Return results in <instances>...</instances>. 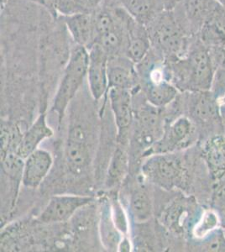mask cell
Wrapping results in <instances>:
<instances>
[{
    "mask_svg": "<svg viewBox=\"0 0 225 252\" xmlns=\"http://www.w3.org/2000/svg\"><path fill=\"white\" fill-rule=\"evenodd\" d=\"M166 64L171 82L180 92L206 91L211 89L215 69L208 47L197 34L192 39L188 53L183 58Z\"/></svg>",
    "mask_w": 225,
    "mask_h": 252,
    "instance_id": "6da1fadb",
    "label": "cell"
},
{
    "mask_svg": "<svg viewBox=\"0 0 225 252\" xmlns=\"http://www.w3.org/2000/svg\"><path fill=\"white\" fill-rule=\"evenodd\" d=\"M146 27L151 47L166 63L178 60L188 53L193 36L183 31L173 11L164 10L160 13Z\"/></svg>",
    "mask_w": 225,
    "mask_h": 252,
    "instance_id": "7a4b0ae2",
    "label": "cell"
},
{
    "mask_svg": "<svg viewBox=\"0 0 225 252\" xmlns=\"http://www.w3.org/2000/svg\"><path fill=\"white\" fill-rule=\"evenodd\" d=\"M143 177L166 191L186 189L188 184V167L178 152L148 156L141 166Z\"/></svg>",
    "mask_w": 225,
    "mask_h": 252,
    "instance_id": "3957f363",
    "label": "cell"
},
{
    "mask_svg": "<svg viewBox=\"0 0 225 252\" xmlns=\"http://www.w3.org/2000/svg\"><path fill=\"white\" fill-rule=\"evenodd\" d=\"M88 66V49L73 43L52 103V110L58 116L59 124L63 121L69 103L83 86L87 78Z\"/></svg>",
    "mask_w": 225,
    "mask_h": 252,
    "instance_id": "277c9868",
    "label": "cell"
},
{
    "mask_svg": "<svg viewBox=\"0 0 225 252\" xmlns=\"http://www.w3.org/2000/svg\"><path fill=\"white\" fill-rule=\"evenodd\" d=\"M188 117L197 126L200 139L224 133L220 102L210 90L183 93Z\"/></svg>",
    "mask_w": 225,
    "mask_h": 252,
    "instance_id": "5b68a950",
    "label": "cell"
},
{
    "mask_svg": "<svg viewBox=\"0 0 225 252\" xmlns=\"http://www.w3.org/2000/svg\"><path fill=\"white\" fill-rule=\"evenodd\" d=\"M200 139L197 126L188 115H180L165 126L161 137L146 151V156L188 149Z\"/></svg>",
    "mask_w": 225,
    "mask_h": 252,
    "instance_id": "8992f818",
    "label": "cell"
},
{
    "mask_svg": "<svg viewBox=\"0 0 225 252\" xmlns=\"http://www.w3.org/2000/svg\"><path fill=\"white\" fill-rule=\"evenodd\" d=\"M203 207L198 204L197 198L193 195L178 197L171 200L164 209L161 221L171 232L188 233L190 235Z\"/></svg>",
    "mask_w": 225,
    "mask_h": 252,
    "instance_id": "52a82bcc",
    "label": "cell"
},
{
    "mask_svg": "<svg viewBox=\"0 0 225 252\" xmlns=\"http://www.w3.org/2000/svg\"><path fill=\"white\" fill-rule=\"evenodd\" d=\"M217 3V0H183L174 9V15L183 31L194 36L210 17Z\"/></svg>",
    "mask_w": 225,
    "mask_h": 252,
    "instance_id": "ba28073f",
    "label": "cell"
},
{
    "mask_svg": "<svg viewBox=\"0 0 225 252\" xmlns=\"http://www.w3.org/2000/svg\"><path fill=\"white\" fill-rule=\"evenodd\" d=\"M94 198L83 195H56L51 198L48 204L39 216L43 223H63L69 220L80 209L91 204Z\"/></svg>",
    "mask_w": 225,
    "mask_h": 252,
    "instance_id": "9c48e42d",
    "label": "cell"
},
{
    "mask_svg": "<svg viewBox=\"0 0 225 252\" xmlns=\"http://www.w3.org/2000/svg\"><path fill=\"white\" fill-rule=\"evenodd\" d=\"M89 51V66L87 79L94 100L98 101L107 94L108 89V56L97 44Z\"/></svg>",
    "mask_w": 225,
    "mask_h": 252,
    "instance_id": "30bf717a",
    "label": "cell"
},
{
    "mask_svg": "<svg viewBox=\"0 0 225 252\" xmlns=\"http://www.w3.org/2000/svg\"><path fill=\"white\" fill-rule=\"evenodd\" d=\"M199 157L213 184L225 178V135H211L201 141Z\"/></svg>",
    "mask_w": 225,
    "mask_h": 252,
    "instance_id": "8fae6325",
    "label": "cell"
},
{
    "mask_svg": "<svg viewBox=\"0 0 225 252\" xmlns=\"http://www.w3.org/2000/svg\"><path fill=\"white\" fill-rule=\"evenodd\" d=\"M65 160L67 167L74 174H81L89 167L90 152L85 133L80 126H75L69 130L65 146Z\"/></svg>",
    "mask_w": 225,
    "mask_h": 252,
    "instance_id": "7c38bea8",
    "label": "cell"
},
{
    "mask_svg": "<svg viewBox=\"0 0 225 252\" xmlns=\"http://www.w3.org/2000/svg\"><path fill=\"white\" fill-rule=\"evenodd\" d=\"M124 21L127 32L126 56L135 64L140 63L151 51V43L146 26L139 23L125 9Z\"/></svg>",
    "mask_w": 225,
    "mask_h": 252,
    "instance_id": "4fadbf2b",
    "label": "cell"
},
{
    "mask_svg": "<svg viewBox=\"0 0 225 252\" xmlns=\"http://www.w3.org/2000/svg\"><path fill=\"white\" fill-rule=\"evenodd\" d=\"M108 89L119 88L132 91L140 83L136 64L126 56L108 58Z\"/></svg>",
    "mask_w": 225,
    "mask_h": 252,
    "instance_id": "5bb4252c",
    "label": "cell"
},
{
    "mask_svg": "<svg viewBox=\"0 0 225 252\" xmlns=\"http://www.w3.org/2000/svg\"><path fill=\"white\" fill-rule=\"evenodd\" d=\"M107 94L117 126L118 138L123 141L133 121L131 90L111 88Z\"/></svg>",
    "mask_w": 225,
    "mask_h": 252,
    "instance_id": "9a60e30c",
    "label": "cell"
},
{
    "mask_svg": "<svg viewBox=\"0 0 225 252\" xmlns=\"http://www.w3.org/2000/svg\"><path fill=\"white\" fill-rule=\"evenodd\" d=\"M61 17L73 43L88 50L94 46L97 32L93 13H80Z\"/></svg>",
    "mask_w": 225,
    "mask_h": 252,
    "instance_id": "2e32d148",
    "label": "cell"
},
{
    "mask_svg": "<svg viewBox=\"0 0 225 252\" xmlns=\"http://www.w3.org/2000/svg\"><path fill=\"white\" fill-rule=\"evenodd\" d=\"M164 129L159 114L150 104V109H143L139 113L134 141L140 147L149 150L162 136Z\"/></svg>",
    "mask_w": 225,
    "mask_h": 252,
    "instance_id": "e0dca14e",
    "label": "cell"
},
{
    "mask_svg": "<svg viewBox=\"0 0 225 252\" xmlns=\"http://www.w3.org/2000/svg\"><path fill=\"white\" fill-rule=\"evenodd\" d=\"M53 165V158L46 150H35L25 159L22 184L28 189H36L47 177Z\"/></svg>",
    "mask_w": 225,
    "mask_h": 252,
    "instance_id": "ac0fdd59",
    "label": "cell"
},
{
    "mask_svg": "<svg viewBox=\"0 0 225 252\" xmlns=\"http://www.w3.org/2000/svg\"><path fill=\"white\" fill-rule=\"evenodd\" d=\"M54 134L46 121V115L42 113L32 126L22 134L17 154L26 159L30 154L38 149V146L44 140L52 137Z\"/></svg>",
    "mask_w": 225,
    "mask_h": 252,
    "instance_id": "d6986e66",
    "label": "cell"
},
{
    "mask_svg": "<svg viewBox=\"0 0 225 252\" xmlns=\"http://www.w3.org/2000/svg\"><path fill=\"white\" fill-rule=\"evenodd\" d=\"M120 4L134 20L146 26L164 11L161 0H120Z\"/></svg>",
    "mask_w": 225,
    "mask_h": 252,
    "instance_id": "ffe728a7",
    "label": "cell"
},
{
    "mask_svg": "<svg viewBox=\"0 0 225 252\" xmlns=\"http://www.w3.org/2000/svg\"><path fill=\"white\" fill-rule=\"evenodd\" d=\"M147 101L155 108H164L177 100L180 91L171 81L165 80L144 86Z\"/></svg>",
    "mask_w": 225,
    "mask_h": 252,
    "instance_id": "44dd1931",
    "label": "cell"
},
{
    "mask_svg": "<svg viewBox=\"0 0 225 252\" xmlns=\"http://www.w3.org/2000/svg\"><path fill=\"white\" fill-rule=\"evenodd\" d=\"M221 228H223L222 221L216 210L210 206L203 207L199 217L192 229L190 236L197 242Z\"/></svg>",
    "mask_w": 225,
    "mask_h": 252,
    "instance_id": "7402d4cb",
    "label": "cell"
},
{
    "mask_svg": "<svg viewBox=\"0 0 225 252\" xmlns=\"http://www.w3.org/2000/svg\"><path fill=\"white\" fill-rule=\"evenodd\" d=\"M130 214L137 223H145L153 215V202L146 187H138L132 192L129 202Z\"/></svg>",
    "mask_w": 225,
    "mask_h": 252,
    "instance_id": "603a6c76",
    "label": "cell"
},
{
    "mask_svg": "<svg viewBox=\"0 0 225 252\" xmlns=\"http://www.w3.org/2000/svg\"><path fill=\"white\" fill-rule=\"evenodd\" d=\"M129 156L124 143L118 146L108 166L106 183L108 187H115L124 180L128 171Z\"/></svg>",
    "mask_w": 225,
    "mask_h": 252,
    "instance_id": "cb8c5ba5",
    "label": "cell"
},
{
    "mask_svg": "<svg viewBox=\"0 0 225 252\" xmlns=\"http://www.w3.org/2000/svg\"><path fill=\"white\" fill-rule=\"evenodd\" d=\"M106 0H57V9L59 16L94 13Z\"/></svg>",
    "mask_w": 225,
    "mask_h": 252,
    "instance_id": "d4e9b609",
    "label": "cell"
},
{
    "mask_svg": "<svg viewBox=\"0 0 225 252\" xmlns=\"http://www.w3.org/2000/svg\"><path fill=\"white\" fill-rule=\"evenodd\" d=\"M1 163L3 172L14 183L22 182L25 159L18 155L17 152H8L1 155Z\"/></svg>",
    "mask_w": 225,
    "mask_h": 252,
    "instance_id": "484cf974",
    "label": "cell"
},
{
    "mask_svg": "<svg viewBox=\"0 0 225 252\" xmlns=\"http://www.w3.org/2000/svg\"><path fill=\"white\" fill-rule=\"evenodd\" d=\"M197 35L208 48L225 46V32L210 20L206 21Z\"/></svg>",
    "mask_w": 225,
    "mask_h": 252,
    "instance_id": "4316f807",
    "label": "cell"
},
{
    "mask_svg": "<svg viewBox=\"0 0 225 252\" xmlns=\"http://www.w3.org/2000/svg\"><path fill=\"white\" fill-rule=\"evenodd\" d=\"M209 206L216 210L222 221L223 228L225 227V178L213 185Z\"/></svg>",
    "mask_w": 225,
    "mask_h": 252,
    "instance_id": "83f0119b",
    "label": "cell"
},
{
    "mask_svg": "<svg viewBox=\"0 0 225 252\" xmlns=\"http://www.w3.org/2000/svg\"><path fill=\"white\" fill-rule=\"evenodd\" d=\"M110 216L114 225L117 230H120L124 235H127L129 230V223L126 214L124 212L122 206L118 202L114 201L110 209Z\"/></svg>",
    "mask_w": 225,
    "mask_h": 252,
    "instance_id": "f1b7e54d",
    "label": "cell"
},
{
    "mask_svg": "<svg viewBox=\"0 0 225 252\" xmlns=\"http://www.w3.org/2000/svg\"><path fill=\"white\" fill-rule=\"evenodd\" d=\"M210 91L220 102L225 97V68L217 69L214 72Z\"/></svg>",
    "mask_w": 225,
    "mask_h": 252,
    "instance_id": "f546056e",
    "label": "cell"
},
{
    "mask_svg": "<svg viewBox=\"0 0 225 252\" xmlns=\"http://www.w3.org/2000/svg\"><path fill=\"white\" fill-rule=\"evenodd\" d=\"M208 52L215 71L217 69L225 68V46L210 47Z\"/></svg>",
    "mask_w": 225,
    "mask_h": 252,
    "instance_id": "4dcf8cb0",
    "label": "cell"
},
{
    "mask_svg": "<svg viewBox=\"0 0 225 252\" xmlns=\"http://www.w3.org/2000/svg\"><path fill=\"white\" fill-rule=\"evenodd\" d=\"M24 1L42 7L43 9H46V11L50 13V15L55 19L59 17L57 9V0H24Z\"/></svg>",
    "mask_w": 225,
    "mask_h": 252,
    "instance_id": "1f68e13d",
    "label": "cell"
},
{
    "mask_svg": "<svg viewBox=\"0 0 225 252\" xmlns=\"http://www.w3.org/2000/svg\"><path fill=\"white\" fill-rule=\"evenodd\" d=\"M182 1L183 0H161V3L165 11H173Z\"/></svg>",
    "mask_w": 225,
    "mask_h": 252,
    "instance_id": "d6a6232c",
    "label": "cell"
},
{
    "mask_svg": "<svg viewBox=\"0 0 225 252\" xmlns=\"http://www.w3.org/2000/svg\"><path fill=\"white\" fill-rule=\"evenodd\" d=\"M118 249L120 252H129L130 251L131 247H130V243H129V240L128 238L126 236L123 238L122 241H120L119 244Z\"/></svg>",
    "mask_w": 225,
    "mask_h": 252,
    "instance_id": "836d02e7",
    "label": "cell"
},
{
    "mask_svg": "<svg viewBox=\"0 0 225 252\" xmlns=\"http://www.w3.org/2000/svg\"><path fill=\"white\" fill-rule=\"evenodd\" d=\"M220 109H221V116H222L223 127H224V134L225 135V101L220 103Z\"/></svg>",
    "mask_w": 225,
    "mask_h": 252,
    "instance_id": "e575fe53",
    "label": "cell"
},
{
    "mask_svg": "<svg viewBox=\"0 0 225 252\" xmlns=\"http://www.w3.org/2000/svg\"><path fill=\"white\" fill-rule=\"evenodd\" d=\"M217 1H218V3H220L223 7L225 8V0H217Z\"/></svg>",
    "mask_w": 225,
    "mask_h": 252,
    "instance_id": "d590c367",
    "label": "cell"
},
{
    "mask_svg": "<svg viewBox=\"0 0 225 252\" xmlns=\"http://www.w3.org/2000/svg\"><path fill=\"white\" fill-rule=\"evenodd\" d=\"M112 1H114V2H116V3H120V0H112Z\"/></svg>",
    "mask_w": 225,
    "mask_h": 252,
    "instance_id": "8d00e7d4",
    "label": "cell"
},
{
    "mask_svg": "<svg viewBox=\"0 0 225 252\" xmlns=\"http://www.w3.org/2000/svg\"><path fill=\"white\" fill-rule=\"evenodd\" d=\"M224 101H225V97L223 98L222 100H221V102H224ZM221 102H220V103H221Z\"/></svg>",
    "mask_w": 225,
    "mask_h": 252,
    "instance_id": "74e56055",
    "label": "cell"
},
{
    "mask_svg": "<svg viewBox=\"0 0 225 252\" xmlns=\"http://www.w3.org/2000/svg\"><path fill=\"white\" fill-rule=\"evenodd\" d=\"M224 234H225V227L224 228Z\"/></svg>",
    "mask_w": 225,
    "mask_h": 252,
    "instance_id": "f35d334b",
    "label": "cell"
}]
</instances>
